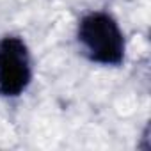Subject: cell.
Masks as SVG:
<instances>
[{
	"label": "cell",
	"mask_w": 151,
	"mask_h": 151,
	"mask_svg": "<svg viewBox=\"0 0 151 151\" xmlns=\"http://www.w3.org/2000/svg\"><path fill=\"white\" fill-rule=\"evenodd\" d=\"M32 80L30 55L27 45L14 36L0 41V94L6 98L20 96Z\"/></svg>",
	"instance_id": "2"
},
{
	"label": "cell",
	"mask_w": 151,
	"mask_h": 151,
	"mask_svg": "<svg viewBox=\"0 0 151 151\" xmlns=\"http://www.w3.org/2000/svg\"><path fill=\"white\" fill-rule=\"evenodd\" d=\"M78 41L94 62L119 66L124 59V34L109 13L93 11L86 14L78 23Z\"/></svg>",
	"instance_id": "1"
}]
</instances>
